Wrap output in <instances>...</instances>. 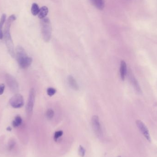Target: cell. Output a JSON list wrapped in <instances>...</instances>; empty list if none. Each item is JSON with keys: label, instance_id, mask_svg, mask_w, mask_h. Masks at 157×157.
<instances>
[{"label": "cell", "instance_id": "obj_10", "mask_svg": "<svg viewBox=\"0 0 157 157\" xmlns=\"http://www.w3.org/2000/svg\"><path fill=\"white\" fill-rule=\"evenodd\" d=\"M91 2L98 9L102 10L105 7L104 0H90Z\"/></svg>", "mask_w": 157, "mask_h": 157}, {"label": "cell", "instance_id": "obj_22", "mask_svg": "<svg viewBox=\"0 0 157 157\" xmlns=\"http://www.w3.org/2000/svg\"><path fill=\"white\" fill-rule=\"evenodd\" d=\"M5 89V85L4 84H0V95L3 94Z\"/></svg>", "mask_w": 157, "mask_h": 157}, {"label": "cell", "instance_id": "obj_2", "mask_svg": "<svg viewBox=\"0 0 157 157\" xmlns=\"http://www.w3.org/2000/svg\"><path fill=\"white\" fill-rule=\"evenodd\" d=\"M41 34L44 41L49 42L52 36V26L50 20L48 18L42 19L41 21Z\"/></svg>", "mask_w": 157, "mask_h": 157}, {"label": "cell", "instance_id": "obj_11", "mask_svg": "<svg viewBox=\"0 0 157 157\" xmlns=\"http://www.w3.org/2000/svg\"><path fill=\"white\" fill-rule=\"evenodd\" d=\"M68 82H69V85L71 88L74 90H78L79 89V87L76 82V80L74 79L73 76L72 75H69L68 76Z\"/></svg>", "mask_w": 157, "mask_h": 157}, {"label": "cell", "instance_id": "obj_21", "mask_svg": "<svg viewBox=\"0 0 157 157\" xmlns=\"http://www.w3.org/2000/svg\"><path fill=\"white\" fill-rule=\"evenodd\" d=\"M15 145V142H14V141L11 140L10 141V142L9 143V150H11L12 148H13V147H14Z\"/></svg>", "mask_w": 157, "mask_h": 157}, {"label": "cell", "instance_id": "obj_14", "mask_svg": "<svg viewBox=\"0 0 157 157\" xmlns=\"http://www.w3.org/2000/svg\"><path fill=\"white\" fill-rule=\"evenodd\" d=\"M31 11L32 14L34 16H36V15H38L39 11H40V9H39L38 4H36V3H33L32 5Z\"/></svg>", "mask_w": 157, "mask_h": 157}, {"label": "cell", "instance_id": "obj_3", "mask_svg": "<svg viewBox=\"0 0 157 157\" xmlns=\"http://www.w3.org/2000/svg\"><path fill=\"white\" fill-rule=\"evenodd\" d=\"M5 79L8 87L12 92L17 94L19 92V84L15 78L10 74H6Z\"/></svg>", "mask_w": 157, "mask_h": 157}, {"label": "cell", "instance_id": "obj_17", "mask_svg": "<svg viewBox=\"0 0 157 157\" xmlns=\"http://www.w3.org/2000/svg\"><path fill=\"white\" fill-rule=\"evenodd\" d=\"M54 115V112L52 109H48L46 112V116L48 120L52 119Z\"/></svg>", "mask_w": 157, "mask_h": 157}, {"label": "cell", "instance_id": "obj_19", "mask_svg": "<svg viewBox=\"0 0 157 157\" xmlns=\"http://www.w3.org/2000/svg\"><path fill=\"white\" fill-rule=\"evenodd\" d=\"M56 89L50 87L47 89V93H48V95L50 96V97L54 95L56 93Z\"/></svg>", "mask_w": 157, "mask_h": 157}, {"label": "cell", "instance_id": "obj_7", "mask_svg": "<svg viewBox=\"0 0 157 157\" xmlns=\"http://www.w3.org/2000/svg\"><path fill=\"white\" fill-rule=\"evenodd\" d=\"M136 125L138 128L141 132V134L146 138V139L149 141L151 142V138L150 136L148 128L146 127L144 123L141 120H137L136 121Z\"/></svg>", "mask_w": 157, "mask_h": 157}, {"label": "cell", "instance_id": "obj_8", "mask_svg": "<svg viewBox=\"0 0 157 157\" xmlns=\"http://www.w3.org/2000/svg\"><path fill=\"white\" fill-rule=\"evenodd\" d=\"M18 63H19V66H20L22 69H26L30 67V65L31 64L32 62V59L28 56H26V57H23V58L18 60Z\"/></svg>", "mask_w": 157, "mask_h": 157}, {"label": "cell", "instance_id": "obj_18", "mask_svg": "<svg viewBox=\"0 0 157 157\" xmlns=\"http://www.w3.org/2000/svg\"><path fill=\"white\" fill-rule=\"evenodd\" d=\"M63 134V131L62 130H59V131H56L54 134V139L55 141H57L58 139Z\"/></svg>", "mask_w": 157, "mask_h": 157}, {"label": "cell", "instance_id": "obj_1", "mask_svg": "<svg viewBox=\"0 0 157 157\" xmlns=\"http://www.w3.org/2000/svg\"><path fill=\"white\" fill-rule=\"evenodd\" d=\"M16 17L15 15L12 14L8 18L5 24V29H4L3 37L4 38L5 44L8 48V51L10 55L13 58L15 57V53L14 51V45L13 41L12 39L10 33V27L12 23L16 20Z\"/></svg>", "mask_w": 157, "mask_h": 157}, {"label": "cell", "instance_id": "obj_6", "mask_svg": "<svg viewBox=\"0 0 157 157\" xmlns=\"http://www.w3.org/2000/svg\"><path fill=\"white\" fill-rule=\"evenodd\" d=\"M91 124L93 130L97 137L101 138L102 136V131L101 126L98 117L97 115L92 116L91 119Z\"/></svg>", "mask_w": 157, "mask_h": 157}, {"label": "cell", "instance_id": "obj_9", "mask_svg": "<svg viewBox=\"0 0 157 157\" xmlns=\"http://www.w3.org/2000/svg\"><path fill=\"white\" fill-rule=\"evenodd\" d=\"M127 74V65L124 61L122 60L120 63V74L121 79L124 80Z\"/></svg>", "mask_w": 157, "mask_h": 157}, {"label": "cell", "instance_id": "obj_23", "mask_svg": "<svg viewBox=\"0 0 157 157\" xmlns=\"http://www.w3.org/2000/svg\"><path fill=\"white\" fill-rule=\"evenodd\" d=\"M7 130H8V131H11L12 130V128L11 127H8V128H7Z\"/></svg>", "mask_w": 157, "mask_h": 157}, {"label": "cell", "instance_id": "obj_20", "mask_svg": "<svg viewBox=\"0 0 157 157\" xmlns=\"http://www.w3.org/2000/svg\"><path fill=\"white\" fill-rule=\"evenodd\" d=\"M86 150L84 148V147L80 145L79 148V154L81 157H83L85 155Z\"/></svg>", "mask_w": 157, "mask_h": 157}, {"label": "cell", "instance_id": "obj_15", "mask_svg": "<svg viewBox=\"0 0 157 157\" xmlns=\"http://www.w3.org/2000/svg\"><path fill=\"white\" fill-rule=\"evenodd\" d=\"M22 123V119L21 117L19 115H17L15 117V120L12 122V126L14 127H17L21 125Z\"/></svg>", "mask_w": 157, "mask_h": 157}, {"label": "cell", "instance_id": "obj_13", "mask_svg": "<svg viewBox=\"0 0 157 157\" xmlns=\"http://www.w3.org/2000/svg\"><path fill=\"white\" fill-rule=\"evenodd\" d=\"M6 17H7V16H6V14L4 13V14H2L1 18V20H0V39H1V40L3 38V33L2 29H3V25H4L5 21H6Z\"/></svg>", "mask_w": 157, "mask_h": 157}, {"label": "cell", "instance_id": "obj_24", "mask_svg": "<svg viewBox=\"0 0 157 157\" xmlns=\"http://www.w3.org/2000/svg\"><path fill=\"white\" fill-rule=\"evenodd\" d=\"M121 157V156H118V157Z\"/></svg>", "mask_w": 157, "mask_h": 157}, {"label": "cell", "instance_id": "obj_12", "mask_svg": "<svg viewBox=\"0 0 157 157\" xmlns=\"http://www.w3.org/2000/svg\"><path fill=\"white\" fill-rule=\"evenodd\" d=\"M48 8L46 6H43L42 8H41V9H40V11L38 14V17L39 19H41V20L44 19L46 18L47 14H48Z\"/></svg>", "mask_w": 157, "mask_h": 157}, {"label": "cell", "instance_id": "obj_16", "mask_svg": "<svg viewBox=\"0 0 157 157\" xmlns=\"http://www.w3.org/2000/svg\"><path fill=\"white\" fill-rule=\"evenodd\" d=\"M130 79H131V82H132L134 87H135V89H136L139 92H141V90L140 87L139 85L138 82H137L136 79H135V78H134V77H133V76H131V78H130Z\"/></svg>", "mask_w": 157, "mask_h": 157}, {"label": "cell", "instance_id": "obj_5", "mask_svg": "<svg viewBox=\"0 0 157 157\" xmlns=\"http://www.w3.org/2000/svg\"><path fill=\"white\" fill-rule=\"evenodd\" d=\"M10 104L12 108L15 109H19L21 108L24 105V100L23 97L20 94L17 93L15 94L10 99Z\"/></svg>", "mask_w": 157, "mask_h": 157}, {"label": "cell", "instance_id": "obj_4", "mask_svg": "<svg viewBox=\"0 0 157 157\" xmlns=\"http://www.w3.org/2000/svg\"><path fill=\"white\" fill-rule=\"evenodd\" d=\"M34 102H35V91L34 89L32 88L30 90L28 101L26 104V111L28 115H31L32 113Z\"/></svg>", "mask_w": 157, "mask_h": 157}]
</instances>
